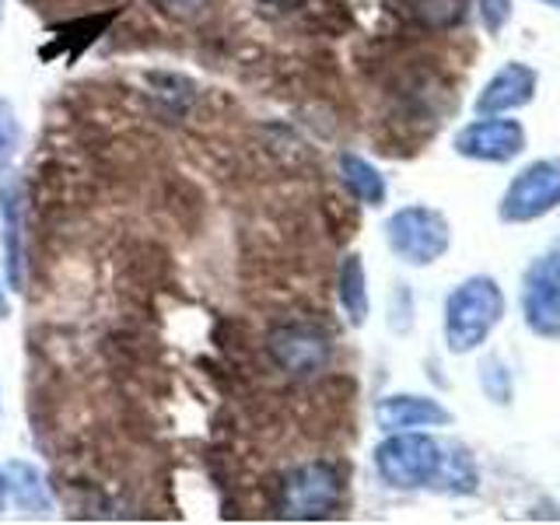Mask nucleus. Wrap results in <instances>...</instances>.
I'll use <instances>...</instances> for the list:
<instances>
[{"instance_id":"f3484780","label":"nucleus","mask_w":560,"mask_h":525,"mask_svg":"<svg viewBox=\"0 0 560 525\" xmlns=\"http://www.w3.org/2000/svg\"><path fill=\"white\" fill-rule=\"evenodd\" d=\"M480 14H483V25L490 32H498L508 22V14H512V0H480Z\"/></svg>"},{"instance_id":"a211bd4d","label":"nucleus","mask_w":560,"mask_h":525,"mask_svg":"<svg viewBox=\"0 0 560 525\" xmlns=\"http://www.w3.org/2000/svg\"><path fill=\"white\" fill-rule=\"evenodd\" d=\"M4 504H8V472L0 466V512H4Z\"/></svg>"},{"instance_id":"6ab92c4d","label":"nucleus","mask_w":560,"mask_h":525,"mask_svg":"<svg viewBox=\"0 0 560 525\" xmlns=\"http://www.w3.org/2000/svg\"><path fill=\"white\" fill-rule=\"evenodd\" d=\"M8 315H11V302H8L4 284H0V319H8Z\"/></svg>"},{"instance_id":"4be33fe9","label":"nucleus","mask_w":560,"mask_h":525,"mask_svg":"<svg viewBox=\"0 0 560 525\" xmlns=\"http://www.w3.org/2000/svg\"><path fill=\"white\" fill-rule=\"evenodd\" d=\"M547 4H553V8H560V0H547Z\"/></svg>"},{"instance_id":"ddd939ff","label":"nucleus","mask_w":560,"mask_h":525,"mask_svg":"<svg viewBox=\"0 0 560 525\" xmlns=\"http://www.w3.org/2000/svg\"><path fill=\"white\" fill-rule=\"evenodd\" d=\"M337 291H340V305L347 312L350 326H364L368 323V277H364L361 256H347L340 262Z\"/></svg>"},{"instance_id":"423d86ee","label":"nucleus","mask_w":560,"mask_h":525,"mask_svg":"<svg viewBox=\"0 0 560 525\" xmlns=\"http://www.w3.org/2000/svg\"><path fill=\"white\" fill-rule=\"evenodd\" d=\"M557 203H560V158H542V162L515 175L512 189L501 200V218L533 221L550 214Z\"/></svg>"},{"instance_id":"dca6fc26","label":"nucleus","mask_w":560,"mask_h":525,"mask_svg":"<svg viewBox=\"0 0 560 525\" xmlns=\"http://www.w3.org/2000/svg\"><path fill=\"white\" fill-rule=\"evenodd\" d=\"M151 4L172 22H197V18L207 14L210 0H151Z\"/></svg>"},{"instance_id":"7ed1b4c3","label":"nucleus","mask_w":560,"mask_h":525,"mask_svg":"<svg viewBox=\"0 0 560 525\" xmlns=\"http://www.w3.org/2000/svg\"><path fill=\"white\" fill-rule=\"evenodd\" d=\"M375 466L378 477L393 487H424L438 480V472L445 469V452L428 434L393 431V438H385L375 448Z\"/></svg>"},{"instance_id":"6e6552de","label":"nucleus","mask_w":560,"mask_h":525,"mask_svg":"<svg viewBox=\"0 0 560 525\" xmlns=\"http://www.w3.org/2000/svg\"><path fill=\"white\" fill-rule=\"evenodd\" d=\"M525 323L539 337H560V259L542 256L525 273Z\"/></svg>"},{"instance_id":"4468645a","label":"nucleus","mask_w":560,"mask_h":525,"mask_svg":"<svg viewBox=\"0 0 560 525\" xmlns=\"http://www.w3.org/2000/svg\"><path fill=\"white\" fill-rule=\"evenodd\" d=\"M340 179L354 197L368 207L385 203V179L372 162H364L358 154H340Z\"/></svg>"},{"instance_id":"2eb2a0df","label":"nucleus","mask_w":560,"mask_h":525,"mask_svg":"<svg viewBox=\"0 0 560 525\" xmlns=\"http://www.w3.org/2000/svg\"><path fill=\"white\" fill-rule=\"evenodd\" d=\"M18 144H22V122H18V109L8 98H0V172L11 168Z\"/></svg>"},{"instance_id":"aec40b11","label":"nucleus","mask_w":560,"mask_h":525,"mask_svg":"<svg viewBox=\"0 0 560 525\" xmlns=\"http://www.w3.org/2000/svg\"><path fill=\"white\" fill-rule=\"evenodd\" d=\"M0 22H4V0H0Z\"/></svg>"},{"instance_id":"0eeeda50","label":"nucleus","mask_w":560,"mask_h":525,"mask_svg":"<svg viewBox=\"0 0 560 525\" xmlns=\"http://www.w3.org/2000/svg\"><path fill=\"white\" fill-rule=\"evenodd\" d=\"M0 221H4V277L8 288L25 291V221H28V192L18 172L4 168L0 179Z\"/></svg>"},{"instance_id":"f03ea898","label":"nucleus","mask_w":560,"mask_h":525,"mask_svg":"<svg viewBox=\"0 0 560 525\" xmlns=\"http://www.w3.org/2000/svg\"><path fill=\"white\" fill-rule=\"evenodd\" d=\"M340 494H343V480L337 466L305 463L284 472V480L277 487V508L284 518L312 522V518H326L337 512Z\"/></svg>"},{"instance_id":"1a4fd4ad","label":"nucleus","mask_w":560,"mask_h":525,"mask_svg":"<svg viewBox=\"0 0 560 525\" xmlns=\"http://www.w3.org/2000/svg\"><path fill=\"white\" fill-rule=\"evenodd\" d=\"M525 148V130L515 119H483L455 137V151L477 162H508Z\"/></svg>"},{"instance_id":"20e7f679","label":"nucleus","mask_w":560,"mask_h":525,"mask_svg":"<svg viewBox=\"0 0 560 525\" xmlns=\"http://www.w3.org/2000/svg\"><path fill=\"white\" fill-rule=\"evenodd\" d=\"M385 238H389V249L402 262L428 267L438 256H445L452 242V228L431 207H402L385 224Z\"/></svg>"},{"instance_id":"f257e3e1","label":"nucleus","mask_w":560,"mask_h":525,"mask_svg":"<svg viewBox=\"0 0 560 525\" xmlns=\"http://www.w3.org/2000/svg\"><path fill=\"white\" fill-rule=\"evenodd\" d=\"M504 294L490 277H472L455 288L445 302V340L455 354H466L487 340V332L501 323Z\"/></svg>"},{"instance_id":"9d476101","label":"nucleus","mask_w":560,"mask_h":525,"mask_svg":"<svg viewBox=\"0 0 560 525\" xmlns=\"http://www.w3.org/2000/svg\"><path fill=\"white\" fill-rule=\"evenodd\" d=\"M448 410L438 407L428 396H385L375 407V424L382 431H410V428H431L448 424Z\"/></svg>"},{"instance_id":"9b49d317","label":"nucleus","mask_w":560,"mask_h":525,"mask_svg":"<svg viewBox=\"0 0 560 525\" xmlns=\"http://www.w3.org/2000/svg\"><path fill=\"white\" fill-rule=\"evenodd\" d=\"M533 95H536V70H529L525 63H508L483 88V95L477 98V113L490 116V113L518 109V105L533 102Z\"/></svg>"},{"instance_id":"f8f14e48","label":"nucleus","mask_w":560,"mask_h":525,"mask_svg":"<svg viewBox=\"0 0 560 525\" xmlns=\"http://www.w3.org/2000/svg\"><path fill=\"white\" fill-rule=\"evenodd\" d=\"M8 472V498L28 515H49L52 512V494L46 487V477L39 466H32L25 459H14L4 466Z\"/></svg>"},{"instance_id":"412c9836","label":"nucleus","mask_w":560,"mask_h":525,"mask_svg":"<svg viewBox=\"0 0 560 525\" xmlns=\"http://www.w3.org/2000/svg\"><path fill=\"white\" fill-rule=\"evenodd\" d=\"M0 417H4V396H0Z\"/></svg>"},{"instance_id":"39448f33","label":"nucleus","mask_w":560,"mask_h":525,"mask_svg":"<svg viewBox=\"0 0 560 525\" xmlns=\"http://www.w3.org/2000/svg\"><path fill=\"white\" fill-rule=\"evenodd\" d=\"M267 350L273 364L291 378H315L329 364V337L308 323H288L270 329Z\"/></svg>"}]
</instances>
